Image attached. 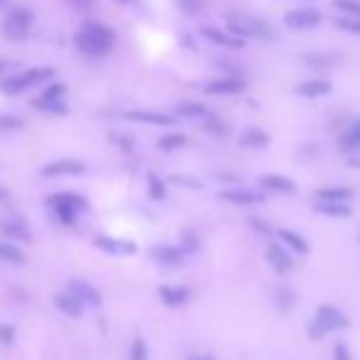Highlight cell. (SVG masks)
<instances>
[{
  "label": "cell",
  "mask_w": 360,
  "mask_h": 360,
  "mask_svg": "<svg viewBox=\"0 0 360 360\" xmlns=\"http://www.w3.org/2000/svg\"><path fill=\"white\" fill-rule=\"evenodd\" d=\"M277 235H279V240H282V243H287L292 250H296V253H302V255H307V253H309V245H307V240H304L302 235H296V233L287 231V228H282Z\"/></svg>",
  "instance_id": "22"
},
{
  "label": "cell",
  "mask_w": 360,
  "mask_h": 360,
  "mask_svg": "<svg viewBox=\"0 0 360 360\" xmlns=\"http://www.w3.org/2000/svg\"><path fill=\"white\" fill-rule=\"evenodd\" d=\"M8 196V192H5V189H0V198H5Z\"/></svg>",
  "instance_id": "47"
},
{
  "label": "cell",
  "mask_w": 360,
  "mask_h": 360,
  "mask_svg": "<svg viewBox=\"0 0 360 360\" xmlns=\"http://www.w3.org/2000/svg\"><path fill=\"white\" fill-rule=\"evenodd\" d=\"M343 147H348V150L360 147V120L353 123V125L348 128V133L343 135Z\"/></svg>",
  "instance_id": "30"
},
{
  "label": "cell",
  "mask_w": 360,
  "mask_h": 360,
  "mask_svg": "<svg viewBox=\"0 0 360 360\" xmlns=\"http://www.w3.org/2000/svg\"><path fill=\"white\" fill-rule=\"evenodd\" d=\"M25 125L23 118L18 116H5V113H0V130H20Z\"/></svg>",
  "instance_id": "34"
},
{
  "label": "cell",
  "mask_w": 360,
  "mask_h": 360,
  "mask_svg": "<svg viewBox=\"0 0 360 360\" xmlns=\"http://www.w3.org/2000/svg\"><path fill=\"white\" fill-rule=\"evenodd\" d=\"M32 23H35V15L29 8H12L3 20V35L12 42H23L29 37Z\"/></svg>",
  "instance_id": "3"
},
{
  "label": "cell",
  "mask_w": 360,
  "mask_h": 360,
  "mask_svg": "<svg viewBox=\"0 0 360 360\" xmlns=\"http://www.w3.org/2000/svg\"><path fill=\"white\" fill-rule=\"evenodd\" d=\"M54 307L57 309H62L66 316H81V309H83V304L79 302V299H74L71 294H57L54 296Z\"/></svg>",
  "instance_id": "20"
},
{
  "label": "cell",
  "mask_w": 360,
  "mask_h": 360,
  "mask_svg": "<svg viewBox=\"0 0 360 360\" xmlns=\"http://www.w3.org/2000/svg\"><path fill=\"white\" fill-rule=\"evenodd\" d=\"M319 214L324 216H331V218H346V216H350V206L348 203H326V201H319L314 206Z\"/></svg>",
  "instance_id": "21"
},
{
  "label": "cell",
  "mask_w": 360,
  "mask_h": 360,
  "mask_svg": "<svg viewBox=\"0 0 360 360\" xmlns=\"http://www.w3.org/2000/svg\"><path fill=\"white\" fill-rule=\"evenodd\" d=\"M0 228H3V231H5L8 235H12V238L29 240V233H27V228H25L20 221H3V223H0Z\"/></svg>",
  "instance_id": "27"
},
{
  "label": "cell",
  "mask_w": 360,
  "mask_h": 360,
  "mask_svg": "<svg viewBox=\"0 0 360 360\" xmlns=\"http://www.w3.org/2000/svg\"><path fill=\"white\" fill-rule=\"evenodd\" d=\"M228 32L245 40V37H272V27L265 20L250 18V15H235L228 18Z\"/></svg>",
  "instance_id": "5"
},
{
  "label": "cell",
  "mask_w": 360,
  "mask_h": 360,
  "mask_svg": "<svg viewBox=\"0 0 360 360\" xmlns=\"http://www.w3.org/2000/svg\"><path fill=\"white\" fill-rule=\"evenodd\" d=\"M0 336H3V341H10V338H12V329H3V326H0Z\"/></svg>",
  "instance_id": "43"
},
{
  "label": "cell",
  "mask_w": 360,
  "mask_h": 360,
  "mask_svg": "<svg viewBox=\"0 0 360 360\" xmlns=\"http://www.w3.org/2000/svg\"><path fill=\"white\" fill-rule=\"evenodd\" d=\"M49 203L54 206V211L59 214V218L64 223H74L76 221V214L86 206L81 196H76V194H57V196L49 198Z\"/></svg>",
  "instance_id": "6"
},
{
  "label": "cell",
  "mask_w": 360,
  "mask_h": 360,
  "mask_svg": "<svg viewBox=\"0 0 360 360\" xmlns=\"http://www.w3.org/2000/svg\"><path fill=\"white\" fill-rule=\"evenodd\" d=\"M159 296H162V302L169 304V307H181V304L189 302V290L184 287H159Z\"/></svg>",
  "instance_id": "19"
},
{
  "label": "cell",
  "mask_w": 360,
  "mask_h": 360,
  "mask_svg": "<svg viewBox=\"0 0 360 360\" xmlns=\"http://www.w3.org/2000/svg\"><path fill=\"white\" fill-rule=\"evenodd\" d=\"M346 326H348V319H346V314H343L341 309L319 307L309 333H311V338H321V336H326V333L336 331V329H346Z\"/></svg>",
  "instance_id": "4"
},
{
  "label": "cell",
  "mask_w": 360,
  "mask_h": 360,
  "mask_svg": "<svg viewBox=\"0 0 360 360\" xmlns=\"http://www.w3.org/2000/svg\"><path fill=\"white\" fill-rule=\"evenodd\" d=\"M268 262L272 265L274 270H277L279 274L290 272V270L294 268V260H292L290 253L282 248V243H272V245H270V248H268Z\"/></svg>",
  "instance_id": "11"
},
{
  "label": "cell",
  "mask_w": 360,
  "mask_h": 360,
  "mask_svg": "<svg viewBox=\"0 0 360 360\" xmlns=\"http://www.w3.org/2000/svg\"><path fill=\"white\" fill-rule=\"evenodd\" d=\"M333 355H336V360H350V350L346 343H338L336 348H333Z\"/></svg>",
  "instance_id": "40"
},
{
  "label": "cell",
  "mask_w": 360,
  "mask_h": 360,
  "mask_svg": "<svg viewBox=\"0 0 360 360\" xmlns=\"http://www.w3.org/2000/svg\"><path fill=\"white\" fill-rule=\"evenodd\" d=\"M189 360H214V358H211V355H192Z\"/></svg>",
  "instance_id": "44"
},
{
  "label": "cell",
  "mask_w": 360,
  "mask_h": 360,
  "mask_svg": "<svg viewBox=\"0 0 360 360\" xmlns=\"http://www.w3.org/2000/svg\"><path fill=\"white\" fill-rule=\"evenodd\" d=\"M0 260H8V262H23L25 255L20 253L15 245H5L0 243Z\"/></svg>",
  "instance_id": "31"
},
{
  "label": "cell",
  "mask_w": 360,
  "mask_h": 360,
  "mask_svg": "<svg viewBox=\"0 0 360 360\" xmlns=\"http://www.w3.org/2000/svg\"><path fill=\"white\" fill-rule=\"evenodd\" d=\"M32 105H35V108H42V111H47V113H54V116H66V111H69L64 101L35 99V101H32Z\"/></svg>",
  "instance_id": "26"
},
{
  "label": "cell",
  "mask_w": 360,
  "mask_h": 360,
  "mask_svg": "<svg viewBox=\"0 0 360 360\" xmlns=\"http://www.w3.org/2000/svg\"><path fill=\"white\" fill-rule=\"evenodd\" d=\"M181 5L186 8V10L192 12V10H196V5H198V0H181Z\"/></svg>",
  "instance_id": "42"
},
{
  "label": "cell",
  "mask_w": 360,
  "mask_h": 360,
  "mask_svg": "<svg viewBox=\"0 0 360 360\" xmlns=\"http://www.w3.org/2000/svg\"><path fill=\"white\" fill-rule=\"evenodd\" d=\"M69 294L74 296V299H79L81 304H99L101 302L99 292L93 290L91 285H86V282H81V279H71V282H69Z\"/></svg>",
  "instance_id": "13"
},
{
  "label": "cell",
  "mask_w": 360,
  "mask_h": 360,
  "mask_svg": "<svg viewBox=\"0 0 360 360\" xmlns=\"http://www.w3.org/2000/svg\"><path fill=\"white\" fill-rule=\"evenodd\" d=\"M162 150H175V147H181V145H186V135H181V133H172V135H164V138H159V142H157Z\"/></svg>",
  "instance_id": "29"
},
{
  "label": "cell",
  "mask_w": 360,
  "mask_h": 360,
  "mask_svg": "<svg viewBox=\"0 0 360 360\" xmlns=\"http://www.w3.org/2000/svg\"><path fill=\"white\" fill-rule=\"evenodd\" d=\"M333 8L348 12L353 18H360V0H333Z\"/></svg>",
  "instance_id": "32"
},
{
  "label": "cell",
  "mask_w": 360,
  "mask_h": 360,
  "mask_svg": "<svg viewBox=\"0 0 360 360\" xmlns=\"http://www.w3.org/2000/svg\"><path fill=\"white\" fill-rule=\"evenodd\" d=\"M150 196L157 198V201H162V198H164V184L155 175L150 177Z\"/></svg>",
  "instance_id": "36"
},
{
  "label": "cell",
  "mask_w": 360,
  "mask_h": 360,
  "mask_svg": "<svg viewBox=\"0 0 360 360\" xmlns=\"http://www.w3.org/2000/svg\"><path fill=\"white\" fill-rule=\"evenodd\" d=\"M3 8H8V0H0V10H3Z\"/></svg>",
  "instance_id": "46"
},
{
  "label": "cell",
  "mask_w": 360,
  "mask_h": 360,
  "mask_svg": "<svg viewBox=\"0 0 360 360\" xmlns=\"http://www.w3.org/2000/svg\"><path fill=\"white\" fill-rule=\"evenodd\" d=\"M321 23V12L314 8H299V10H290L285 15V25L292 29H311Z\"/></svg>",
  "instance_id": "7"
},
{
  "label": "cell",
  "mask_w": 360,
  "mask_h": 360,
  "mask_svg": "<svg viewBox=\"0 0 360 360\" xmlns=\"http://www.w3.org/2000/svg\"><path fill=\"white\" fill-rule=\"evenodd\" d=\"M123 118L138 120V123H147V125H167V128L177 123L175 116L159 113V111H128V113H123Z\"/></svg>",
  "instance_id": "10"
},
{
  "label": "cell",
  "mask_w": 360,
  "mask_h": 360,
  "mask_svg": "<svg viewBox=\"0 0 360 360\" xmlns=\"http://www.w3.org/2000/svg\"><path fill=\"white\" fill-rule=\"evenodd\" d=\"M66 96V83H52V86H47L44 91H42L40 99H47V101H64Z\"/></svg>",
  "instance_id": "28"
},
{
  "label": "cell",
  "mask_w": 360,
  "mask_h": 360,
  "mask_svg": "<svg viewBox=\"0 0 360 360\" xmlns=\"http://www.w3.org/2000/svg\"><path fill=\"white\" fill-rule=\"evenodd\" d=\"M120 3H125V5H135L138 0H120Z\"/></svg>",
  "instance_id": "45"
},
{
  "label": "cell",
  "mask_w": 360,
  "mask_h": 360,
  "mask_svg": "<svg viewBox=\"0 0 360 360\" xmlns=\"http://www.w3.org/2000/svg\"><path fill=\"white\" fill-rule=\"evenodd\" d=\"M83 172H86V164L81 159H57L42 167V177H74Z\"/></svg>",
  "instance_id": "8"
},
{
  "label": "cell",
  "mask_w": 360,
  "mask_h": 360,
  "mask_svg": "<svg viewBox=\"0 0 360 360\" xmlns=\"http://www.w3.org/2000/svg\"><path fill=\"white\" fill-rule=\"evenodd\" d=\"M54 74H57V71H54L52 66H37V69L18 71V74H10V76H5V79H0V88H3V93H8V96H15V93L35 86V83L52 79Z\"/></svg>",
  "instance_id": "2"
},
{
  "label": "cell",
  "mask_w": 360,
  "mask_h": 360,
  "mask_svg": "<svg viewBox=\"0 0 360 360\" xmlns=\"http://www.w3.org/2000/svg\"><path fill=\"white\" fill-rule=\"evenodd\" d=\"M172 184H179V186H192V189H201V181L198 179H192V177H172Z\"/></svg>",
  "instance_id": "39"
},
{
  "label": "cell",
  "mask_w": 360,
  "mask_h": 360,
  "mask_svg": "<svg viewBox=\"0 0 360 360\" xmlns=\"http://www.w3.org/2000/svg\"><path fill=\"white\" fill-rule=\"evenodd\" d=\"M336 25L346 32H353V35H360V18H341L336 20Z\"/></svg>",
  "instance_id": "35"
},
{
  "label": "cell",
  "mask_w": 360,
  "mask_h": 360,
  "mask_svg": "<svg viewBox=\"0 0 360 360\" xmlns=\"http://www.w3.org/2000/svg\"><path fill=\"white\" fill-rule=\"evenodd\" d=\"M274 296H277V304L282 309H290L292 304H294V299H296V294L290 290V287H279V290L274 292Z\"/></svg>",
  "instance_id": "33"
},
{
  "label": "cell",
  "mask_w": 360,
  "mask_h": 360,
  "mask_svg": "<svg viewBox=\"0 0 360 360\" xmlns=\"http://www.w3.org/2000/svg\"><path fill=\"white\" fill-rule=\"evenodd\" d=\"M203 35L209 37L211 42H216V44H223V47H233V49H238V47L245 44V40H240V37H235L233 32H228V29H218V27H203Z\"/></svg>",
  "instance_id": "14"
},
{
  "label": "cell",
  "mask_w": 360,
  "mask_h": 360,
  "mask_svg": "<svg viewBox=\"0 0 360 360\" xmlns=\"http://www.w3.org/2000/svg\"><path fill=\"white\" fill-rule=\"evenodd\" d=\"M93 243L99 245L101 250H105V253H133V250H135V245H130V243H123V240L103 238V235H99V238L93 240Z\"/></svg>",
  "instance_id": "24"
},
{
  "label": "cell",
  "mask_w": 360,
  "mask_h": 360,
  "mask_svg": "<svg viewBox=\"0 0 360 360\" xmlns=\"http://www.w3.org/2000/svg\"><path fill=\"white\" fill-rule=\"evenodd\" d=\"M15 66L10 64V62H3V59H0V79H5V76H10V74H15Z\"/></svg>",
  "instance_id": "41"
},
{
  "label": "cell",
  "mask_w": 360,
  "mask_h": 360,
  "mask_svg": "<svg viewBox=\"0 0 360 360\" xmlns=\"http://www.w3.org/2000/svg\"><path fill=\"white\" fill-rule=\"evenodd\" d=\"M260 186L268 189V192H279V194H292L294 192V181L290 177L282 175H265L260 177Z\"/></svg>",
  "instance_id": "15"
},
{
  "label": "cell",
  "mask_w": 360,
  "mask_h": 360,
  "mask_svg": "<svg viewBox=\"0 0 360 360\" xmlns=\"http://www.w3.org/2000/svg\"><path fill=\"white\" fill-rule=\"evenodd\" d=\"M66 3L79 12H91L96 8V0H66Z\"/></svg>",
  "instance_id": "38"
},
{
  "label": "cell",
  "mask_w": 360,
  "mask_h": 360,
  "mask_svg": "<svg viewBox=\"0 0 360 360\" xmlns=\"http://www.w3.org/2000/svg\"><path fill=\"white\" fill-rule=\"evenodd\" d=\"M116 29L103 23H83L74 35V47L86 57H103L116 47Z\"/></svg>",
  "instance_id": "1"
},
{
  "label": "cell",
  "mask_w": 360,
  "mask_h": 360,
  "mask_svg": "<svg viewBox=\"0 0 360 360\" xmlns=\"http://www.w3.org/2000/svg\"><path fill=\"white\" fill-rule=\"evenodd\" d=\"M223 201H231V203H260L262 201V194L257 192H250V189H228V192H221Z\"/></svg>",
  "instance_id": "18"
},
{
  "label": "cell",
  "mask_w": 360,
  "mask_h": 360,
  "mask_svg": "<svg viewBox=\"0 0 360 360\" xmlns=\"http://www.w3.org/2000/svg\"><path fill=\"white\" fill-rule=\"evenodd\" d=\"M296 93L304 96V99H319V96L331 93V81L329 79H309V81L296 86Z\"/></svg>",
  "instance_id": "12"
},
{
  "label": "cell",
  "mask_w": 360,
  "mask_h": 360,
  "mask_svg": "<svg viewBox=\"0 0 360 360\" xmlns=\"http://www.w3.org/2000/svg\"><path fill=\"white\" fill-rule=\"evenodd\" d=\"M152 257L162 265H181L184 262V250L175 248V245H157L152 250Z\"/></svg>",
  "instance_id": "16"
},
{
  "label": "cell",
  "mask_w": 360,
  "mask_h": 360,
  "mask_svg": "<svg viewBox=\"0 0 360 360\" xmlns=\"http://www.w3.org/2000/svg\"><path fill=\"white\" fill-rule=\"evenodd\" d=\"M130 360H147V348H145V341H142V338H135Z\"/></svg>",
  "instance_id": "37"
},
{
  "label": "cell",
  "mask_w": 360,
  "mask_h": 360,
  "mask_svg": "<svg viewBox=\"0 0 360 360\" xmlns=\"http://www.w3.org/2000/svg\"><path fill=\"white\" fill-rule=\"evenodd\" d=\"M350 196H353V192L346 189V186H326V189L316 192V201H326V203H346Z\"/></svg>",
  "instance_id": "17"
},
{
  "label": "cell",
  "mask_w": 360,
  "mask_h": 360,
  "mask_svg": "<svg viewBox=\"0 0 360 360\" xmlns=\"http://www.w3.org/2000/svg\"><path fill=\"white\" fill-rule=\"evenodd\" d=\"M245 91L243 79H235V76H226V79H216V81L206 83V93L211 96H235V93Z\"/></svg>",
  "instance_id": "9"
},
{
  "label": "cell",
  "mask_w": 360,
  "mask_h": 360,
  "mask_svg": "<svg viewBox=\"0 0 360 360\" xmlns=\"http://www.w3.org/2000/svg\"><path fill=\"white\" fill-rule=\"evenodd\" d=\"M177 113L184 118H211L209 111H206V105L194 103V101H184V103H179L177 105Z\"/></svg>",
  "instance_id": "25"
},
{
  "label": "cell",
  "mask_w": 360,
  "mask_h": 360,
  "mask_svg": "<svg viewBox=\"0 0 360 360\" xmlns=\"http://www.w3.org/2000/svg\"><path fill=\"white\" fill-rule=\"evenodd\" d=\"M270 142V135L262 133V130H245L243 135H240V145L243 147H265Z\"/></svg>",
  "instance_id": "23"
}]
</instances>
